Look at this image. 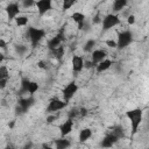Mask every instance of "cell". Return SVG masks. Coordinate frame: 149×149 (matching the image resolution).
Returning a JSON list of instances; mask_svg holds the SVG:
<instances>
[{
  "label": "cell",
  "mask_w": 149,
  "mask_h": 149,
  "mask_svg": "<svg viewBox=\"0 0 149 149\" xmlns=\"http://www.w3.org/2000/svg\"><path fill=\"white\" fill-rule=\"evenodd\" d=\"M126 116L128 118L130 122V128H132V136H134L141 126V122L143 120V111L141 108H133L126 112Z\"/></svg>",
  "instance_id": "cell-1"
},
{
  "label": "cell",
  "mask_w": 149,
  "mask_h": 149,
  "mask_svg": "<svg viewBox=\"0 0 149 149\" xmlns=\"http://www.w3.org/2000/svg\"><path fill=\"white\" fill-rule=\"evenodd\" d=\"M27 34H28V37L33 47H36L45 37V30L42 28H36V27H29Z\"/></svg>",
  "instance_id": "cell-2"
},
{
  "label": "cell",
  "mask_w": 149,
  "mask_h": 149,
  "mask_svg": "<svg viewBox=\"0 0 149 149\" xmlns=\"http://www.w3.org/2000/svg\"><path fill=\"white\" fill-rule=\"evenodd\" d=\"M133 33L130 30H123L118 34V40H116V48L118 49H125L129 44L133 43Z\"/></svg>",
  "instance_id": "cell-3"
},
{
  "label": "cell",
  "mask_w": 149,
  "mask_h": 149,
  "mask_svg": "<svg viewBox=\"0 0 149 149\" xmlns=\"http://www.w3.org/2000/svg\"><path fill=\"white\" fill-rule=\"evenodd\" d=\"M121 22V19L114 14V13H111V14H107L105 15L102 19H101V26H102V30H109L112 28H114L115 26L120 24Z\"/></svg>",
  "instance_id": "cell-4"
},
{
  "label": "cell",
  "mask_w": 149,
  "mask_h": 149,
  "mask_svg": "<svg viewBox=\"0 0 149 149\" xmlns=\"http://www.w3.org/2000/svg\"><path fill=\"white\" fill-rule=\"evenodd\" d=\"M77 92H78V85H77V83L76 81H70L68 85H65V87L62 91L63 100H65V101L69 102L74 97V94Z\"/></svg>",
  "instance_id": "cell-5"
},
{
  "label": "cell",
  "mask_w": 149,
  "mask_h": 149,
  "mask_svg": "<svg viewBox=\"0 0 149 149\" xmlns=\"http://www.w3.org/2000/svg\"><path fill=\"white\" fill-rule=\"evenodd\" d=\"M69 102L63 100V99H58V98H54L49 101L48 106H47V112L49 113H54V112H58V111H62L63 108L66 107Z\"/></svg>",
  "instance_id": "cell-6"
},
{
  "label": "cell",
  "mask_w": 149,
  "mask_h": 149,
  "mask_svg": "<svg viewBox=\"0 0 149 149\" xmlns=\"http://www.w3.org/2000/svg\"><path fill=\"white\" fill-rule=\"evenodd\" d=\"M35 6L37 8V13L43 16L52 8V0H37L35 1Z\"/></svg>",
  "instance_id": "cell-7"
},
{
  "label": "cell",
  "mask_w": 149,
  "mask_h": 149,
  "mask_svg": "<svg viewBox=\"0 0 149 149\" xmlns=\"http://www.w3.org/2000/svg\"><path fill=\"white\" fill-rule=\"evenodd\" d=\"M5 10H6V14H7L8 20L10 21V20H14L20 14V6H19L17 2H9L6 6Z\"/></svg>",
  "instance_id": "cell-8"
},
{
  "label": "cell",
  "mask_w": 149,
  "mask_h": 149,
  "mask_svg": "<svg viewBox=\"0 0 149 149\" xmlns=\"http://www.w3.org/2000/svg\"><path fill=\"white\" fill-rule=\"evenodd\" d=\"M59 133L62 137H66L72 130H73V119L68 118L63 123L59 125Z\"/></svg>",
  "instance_id": "cell-9"
},
{
  "label": "cell",
  "mask_w": 149,
  "mask_h": 149,
  "mask_svg": "<svg viewBox=\"0 0 149 149\" xmlns=\"http://www.w3.org/2000/svg\"><path fill=\"white\" fill-rule=\"evenodd\" d=\"M35 102V99L33 95H29L28 98H22L19 100V107L17 111H20V113H26Z\"/></svg>",
  "instance_id": "cell-10"
},
{
  "label": "cell",
  "mask_w": 149,
  "mask_h": 149,
  "mask_svg": "<svg viewBox=\"0 0 149 149\" xmlns=\"http://www.w3.org/2000/svg\"><path fill=\"white\" fill-rule=\"evenodd\" d=\"M106 57H107V54H106L105 50H102V49L92 50V54H91V63H92L93 66H95L99 62H101Z\"/></svg>",
  "instance_id": "cell-11"
},
{
  "label": "cell",
  "mask_w": 149,
  "mask_h": 149,
  "mask_svg": "<svg viewBox=\"0 0 149 149\" xmlns=\"http://www.w3.org/2000/svg\"><path fill=\"white\" fill-rule=\"evenodd\" d=\"M71 19L77 23L78 30H83L84 29L85 22H86V16H85L84 13H81V12H74V13H72Z\"/></svg>",
  "instance_id": "cell-12"
},
{
  "label": "cell",
  "mask_w": 149,
  "mask_h": 149,
  "mask_svg": "<svg viewBox=\"0 0 149 149\" xmlns=\"http://www.w3.org/2000/svg\"><path fill=\"white\" fill-rule=\"evenodd\" d=\"M63 41H64V33H63V30H61V31H59L58 34H56L51 40L48 41L47 47H48L49 50H51V49H54V48L61 45Z\"/></svg>",
  "instance_id": "cell-13"
},
{
  "label": "cell",
  "mask_w": 149,
  "mask_h": 149,
  "mask_svg": "<svg viewBox=\"0 0 149 149\" xmlns=\"http://www.w3.org/2000/svg\"><path fill=\"white\" fill-rule=\"evenodd\" d=\"M71 64L73 72H80L84 69V58L79 55H74L71 59Z\"/></svg>",
  "instance_id": "cell-14"
},
{
  "label": "cell",
  "mask_w": 149,
  "mask_h": 149,
  "mask_svg": "<svg viewBox=\"0 0 149 149\" xmlns=\"http://www.w3.org/2000/svg\"><path fill=\"white\" fill-rule=\"evenodd\" d=\"M119 140L109 132V133H107L105 136H104V139L101 140V147H104V148H111V147H113L116 142H118Z\"/></svg>",
  "instance_id": "cell-15"
},
{
  "label": "cell",
  "mask_w": 149,
  "mask_h": 149,
  "mask_svg": "<svg viewBox=\"0 0 149 149\" xmlns=\"http://www.w3.org/2000/svg\"><path fill=\"white\" fill-rule=\"evenodd\" d=\"M113 64H114V62H113L112 59H109V58H104L101 62H99V63L95 65V71H97L98 73H101V72L108 70Z\"/></svg>",
  "instance_id": "cell-16"
},
{
  "label": "cell",
  "mask_w": 149,
  "mask_h": 149,
  "mask_svg": "<svg viewBox=\"0 0 149 149\" xmlns=\"http://www.w3.org/2000/svg\"><path fill=\"white\" fill-rule=\"evenodd\" d=\"M64 52H65V48H64L62 44L50 50V54H51L52 57L56 58L57 61H62V58H63V56H64Z\"/></svg>",
  "instance_id": "cell-17"
},
{
  "label": "cell",
  "mask_w": 149,
  "mask_h": 149,
  "mask_svg": "<svg viewBox=\"0 0 149 149\" xmlns=\"http://www.w3.org/2000/svg\"><path fill=\"white\" fill-rule=\"evenodd\" d=\"M92 129L91 128H83L80 132H79V135H78V139H79V142H86L87 140H90L91 139V136H92Z\"/></svg>",
  "instance_id": "cell-18"
},
{
  "label": "cell",
  "mask_w": 149,
  "mask_h": 149,
  "mask_svg": "<svg viewBox=\"0 0 149 149\" xmlns=\"http://www.w3.org/2000/svg\"><path fill=\"white\" fill-rule=\"evenodd\" d=\"M127 5H128V0H114L113 1V5H112V9H113L114 13H119Z\"/></svg>",
  "instance_id": "cell-19"
},
{
  "label": "cell",
  "mask_w": 149,
  "mask_h": 149,
  "mask_svg": "<svg viewBox=\"0 0 149 149\" xmlns=\"http://www.w3.org/2000/svg\"><path fill=\"white\" fill-rule=\"evenodd\" d=\"M70 146H71L70 140H68V139H65V137H62V136H61V139L55 140V147H56L57 149H65V148H69Z\"/></svg>",
  "instance_id": "cell-20"
},
{
  "label": "cell",
  "mask_w": 149,
  "mask_h": 149,
  "mask_svg": "<svg viewBox=\"0 0 149 149\" xmlns=\"http://www.w3.org/2000/svg\"><path fill=\"white\" fill-rule=\"evenodd\" d=\"M111 133H112V134H113L118 140H120V139L125 137V130H123V127H122V126H120V125L114 126V127L111 129Z\"/></svg>",
  "instance_id": "cell-21"
},
{
  "label": "cell",
  "mask_w": 149,
  "mask_h": 149,
  "mask_svg": "<svg viewBox=\"0 0 149 149\" xmlns=\"http://www.w3.org/2000/svg\"><path fill=\"white\" fill-rule=\"evenodd\" d=\"M30 80L28 78H23L20 83V90H19V94H24L28 93V86H29Z\"/></svg>",
  "instance_id": "cell-22"
},
{
  "label": "cell",
  "mask_w": 149,
  "mask_h": 149,
  "mask_svg": "<svg viewBox=\"0 0 149 149\" xmlns=\"http://www.w3.org/2000/svg\"><path fill=\"white\" fill-rule=\"evenodd\" d=\"M14 20H15L16 26H19V27H24L28 23V17L26 15H17Z\"/></svg>",
  "instance_id": "cell-23"
},
{
  "label": "cell",
  "mask_w": 149,
  "mask_h": 149,
  "mask_svg": "<svg viewBox=\"0 0 149 149\" xmlns=\"http://www.w3.org/2000/svg\"><path fill=\"white\" fill-rule=\"evenodd\" d=\"M94 47H95V40L90 38V40H87L86 43L84 44V51H86V52H91V51L93 50Z\"/></svg>",
  "instance_id": "cell-24"
},
{
  "label": "cell",
  "mask_w": 149,
  "mask_h": 149,
  "mask_svg": "<svg viewBox=\"0 0 149 149\" xmlns=\"http://www.w3.org/2000/svg\"><path fill=\"white\" fill-rule=\"evenodd\" d=\"M78 0H62V8L63 10H68L70 9L74 3H77Z\"/></svg>",
  "instance_id": "cell-25"
},
{
  "label": "cell",
  "mask_w": 149,
  "mask_h": 149,
  "mask_svg": "<svg viewBox=\"0 0 149 149\" xmlns=\"http://www.w3.org/2000/svg\"><path fill=\"white\" fill-rule=\"evenodd\" d=\"M38 84L36 83V81H31L30 80V83H29V86H28V93H29V95H34V93L38 90Z\"/></svg>",
  "instance_id": "cell-26"
},
{
  "label": "cell",
  "mask_w": 149,
  "mask_h": 149,
  "mask_svg": "<svg viewBox=\"0 0 149 149\" xmlns=\"http://www.w3.org/2000/svg\"><path fill=\"white\" fill-rule=\"evenodd\" d=\"M9 77V71L6 65H0V79L1 78H8Z\"/></svg>",
  "instance_id": "cell-27"
},
{
  "label": "cell",
  "mask_w": 149,
  "mask_h": 149,
  "mask_svg": "<svg viewBox=\"0 0 149 149\" xmlns=\"http://www.w3.org/2000/svg\"><path fill=\"white\" fill-rule=\"evenodd\" d=\"M79 115V108H71L70 111H69V113H68V116L70 118V119H74L76 116H78Z\"/></svg>",
  "instance_id": "cell-28"
},
{
  "label": "cell",
  "mask_w": 149,
  "mask_h": 149,
  "mask_svg": "<svg viewBox=\"0 0 149 149\" xmlns=\"http://www.w3.org/2000/svg\"><path fill=\"white\" fill-rule=\"evenodd\" d=\"M105 43L109 48H116V41H114V40H106Z\"/></svg>",
  "instance_id": "cell-29"
},
{
  "label": "cell",
  "mask_w": 149,
  "mask_h": 149,
  "mask_svg": "<svg viewBox=\"0 0 149 149\" xmlns=\"http://www.w3.org/2000/svg\"><path fill=\"white\" fill-rule=\"evenodd\" d=\"M135 21H136V19H135V15H133V14H130V15L127 17V23L130 24V26H133V24L135 23Z\"/></svg>",
  "instance_id": "cell-30"
},
{
  "label": "cell",
  "mask_w": 149,
  "mask_h": 149,
  "mask_svg": "<svg viewBox=\"0 0 149 149\" xmlns=\"http://www.w3.org/2000/svg\"><path fill=\"white\" fill-rule=\"evenodd\" d=\"M22 3L24 7H31L33 5H35V0H22Z\"/></svg>",
  "instance_id": "cell-31"
},
{
  "label": "cell",
  "mask_w": 149,
  "mask_h": 149,
  "mask_svg": "<svg viewBox=\"0 0 149 149\" xmlns=\"http://www.w3.org/2000/svg\"><path fill=\"white\" fill-rule=\"evenodd\" d=\"M7 81H8V78H1L0 79V90H3L7 86Z\"/></svg>",
  "instance_id": "cell-32"
},
{
  "label": "cell",
  "mask_w": 149,
  "mask_h": 149,
  "mask_svg": "<svg viewBox=\"0 0 149 149\" xmlns=\"http://www.w3.org/2000/svg\"><path fill=\"white\" fill-rule=\"evenodd\" d=\"M87 114V109L85 108V107H81V108H79V115H81V116H85Z\"/></svg>",
  "instance_id": "cell-33"
},
{
  "label": "cell",
  "mask_w": 149,
  "mask_h": 149,
  "mask_svg": "<svg viewBox=\"0 0 149 149\" xmlns=\"http://www.w3.org/2000/svg\"><path fill=\"white\" fill-rule=\"evenodd\" d=\"M37 66H38L40 69H47L45 63H44L43 61H38V62H37Z\"/></svg>",
  "instance_id": "cell-34"
},
{
  "label": "cell",
  "mask_w": 149,
  "mask_h": 149,
  "mask_svg": "<svg viewBox=\"0 0 149 149\" xmlns=\"http://www.w3.org/2000/svg\"><path fill=\"white\" fill-rule=\"evenodd\" d=\"M24 50H26V48H23V45H17V47H16V51H17L19 54L24 52Z\"/></svg>",
  "instance_id": "cell-35"
},
{
  "label": "cell",
  "mask_w": 149,
  "mask_h": 149,
  "mask_svg": "<svg viewBox=\"0 0 149 149\" xmlns=\"http://www.w3.org/2000/svg\"><path fill=\"white\" fill-rule=\"evenodd\" d=\"M54 120H56V116H55V115H50V116L47 118V122H48V123H51Z\"/></svg>",
  "instance_id": "cell-36"
},
{
  "label": "cell",
  "mask_w": 149,
  "mask_h": 149,
  "mask_svg": "<svg viewBox=\"0 0 149 149\" xmlns=\"http://www.w3.org/2000/svg\"><path fill=\"white\" fill-rule=\"evenodd\" d=\"M0 48L1 49H6L7 47H6V42L2 40V38H0Z\"/></svg>",
  "instance_id": "cell-37"
},
{
  "label": "cell",
  "mask_w": 149,
  "mask_h": 149,
  "mask_svg": "<svg viewBox=\"0 0 149 149\" xmlns=\"http://www.w3.org/2000/svg\"><path fill=\"white\" fill-rule=\"evenodd\" d=\"M5 61V55L2 52H0V63H2Z\"/></svg>",
  "instance_id": "cell-38"
},
{
  "label": "cell",
  "mask_w": 149,
  "mask_h": 149,
  "mask_svg": "<svg viewBox=\"0 0 149 149\" xmlns=\"http://www.w3.org/2000/svg\"><path fill=\"white\" fill-rule=\"evenodd\" d=\"M94 22H95V23H97V22H101V20L99 19V15H97V16L94 17Z\"/></svg>",
  "instance_id": "cell-39"
}]
</instances>
